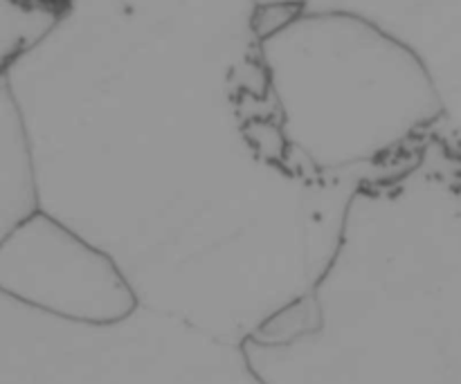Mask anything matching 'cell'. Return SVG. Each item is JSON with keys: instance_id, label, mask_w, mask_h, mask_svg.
Here are the masks:
<instances>
[{"instance_id": "3", "label": "cell", "mask_w": 461, "mask_h": 384, "mask_svg": "<svg viewBox=\"0 0 461 384\" xmlns=\"http://www.w3.org/2000/svg\"><path fill=\"white\" fill-rule=\"evenodd\" d=\"M261 52L293 148L367 180L444 117L421 61L358 13L261 7Z\"/></svg>"}, {"instance_id": "1", "label": "cell", "mask_w": 461, "mask_h": 384, "mask_svg": "<svg viewBox=\"0 0 461 384\" xmlns=\"http://www.w3.org/2000/svg\"><path fill=\"white\" fill-rule=\"evenodd\" d=\"M257 0H70L3 72L39 210L140 306L243 344L336 247L354 175L293 148Z\"/></svg>"}, {"instance_id": "5", "label": "cell", "mask_w": 461, "mask_h": 384, "mask_svg": "<svg viewBox=\"0 0 461 384\" xmlns=\"http://www.w3.org/2000/svg\"><path fill=\"white\" fill-rule=\"evenodd\" d=\"M259 7H311L315 0H257Z\"/></svg>"}, {"instance_id": "6", "label": "cell", "mask_w": 461, "mask_h": 384, "mask_svg": "<svg viewBox=\"0 0 461 384\" xmlns=\"http://www.w3.org/2000/svg\"><path fill=\"white\" fill-rule=\"evenodd\" d=\"M453 130V135L455 138H457V142H459V147H461V129H450Z\"/></svg>"}, {"instance_id": "4", "label": "cell", "mask_w": 461, "mask_h": 384, "mask_svg": "<svg viewBox=\"0 0 461 384\" xmlns=\"http://www.w3.org/2000/svg\"><path fill=\"white\" fill-rule=\"evenodd\" d=\"M12 7L30 13V16L43 18V21L54 22L63 13V9L70 4V0H5Z\"/></svg>"}, {"instance_id": "2", "label": "cell", "mask_w": 461, "mask_h": 384, "mask_svg": "<svg viewBox=\"0 0 461 384\" xmlns=\"http://www.w3.org/2000/svg\"><path fill=\"white\" fill-rule=\"evenodd\" d=\"M241 349L264 384H461V147L444 117L351 193L322 272Z\"/></svg>"}]
</instances>
